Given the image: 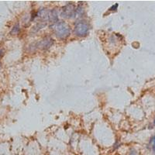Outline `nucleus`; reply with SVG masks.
<instances>
[{
  "instance_id": "nucleus-2",
  "label": "nucleus",
  "mask_w": 155,
  "mask_h": 155,
  "mask_svg": "<svg viewBox=\"0 0 155 155\" xmlns=\"http://www.w3.org/2000/svg\"><path fill=\"white\" fill-rule=\"evenodd\" d=\"M88 31H89V26L85 21L78 22L74 26V33L78 37H85L88 34Z\"/></svg>"
},
{
  "instance_id": "nucleus-3",
  "label": "nucleus",
  "mask_w": 155,
  "mask_h": 155,
  "mask_svg": "<svg viewBox=\"0 0 155 155\" xmlns=\"http://www.w3.org/2000/svg\"><path fill=\"white\" fill-rule=\"evenodd\" d=\"M61 16L64 18H73L76 16V8L71 3L68 4L62 9Z\"/></svg>"
},
{
  "instance_id": "nucleus-9",
  "label": "nucleus",
  "mask_w": 155,
  "mask_h": 155,
  "mask_svg": "<svg viewBox=\"0 0 155 155\" xmlns=\"http://www.w3.org/2000/svg\"><path fill=\"white\" fill-rule=\"evenodd\" d=\"M130 155H137V153H136V151H134V150H133V151L131 152Z\"/></svg>"
},
{
  "instance_id": "nucleus-8",
  "label": "nucleus",
  "mask_w": 155,
  "mask_h": 155,
  "mask_svg": "<svg viewBox=\"0 0 155 155\" xmlns=\"http://www.w3.org/2000/svg\"><path fill=\"white\" fill-rule=\"evenodd\" d=\"M117 7H118V4H115V5H113V6H112V7L109 9V10H110V11H115V10H116Z\"/></svg>"
},
{
  "instance_id": "nucleus-1",
  "label": "nucleus",
  "mask_w": 155,
  "mask_h": 155,
  "mask_svg": "<svg viewBox=\"0 0 155 155\" xmlns=\"http://www.w3.org/2000/svg\"><path fill=\"white\" fill-rule=\"evenodd\" d=\"M55 36L61 40H64L69 37L71 33L70 27L68 23L63 21H58L51 26Z\"/></svg>"
},
{
  "instance_id": "nucleus-6",
  "label": "nucleus",
  "mask_w": 155,
  "mask_h": 155,
  "mask_svg": "<svg viewBox=\"0 0 155 155\" xmlns=\"http://www.w3.org/2000/svg\"><path fill=\"white\" fill-rule=\"evenodd\" d=\"M19 31V24H16L13 28H12V31H11V34H18Z\"/></svg>"
},
{
  "instance_id": "nucleus-5",
  "label": "nucleus",
  "mask_w": 155,
  "mask_h": 155,
  "mask_svg": "<svg viewBox=\"0 0 155 155\" xmlns=\"http://www.w3.org/2000/svg\"><path fill=\"white\" fill-rule=\"evenodd\" d=\"M48 18H49L50 22H51V23H57V22H58V12H57V10L53 9V10H51V12H49Z\"/></svg>"
},
{
  "instance_id": "nucleus-4",
  "label": "nucleus",
  "mask_w": 155,
  "mask_h": 155,
  "mask_svg": "<svg viewBox=\"0 0 155 155\" xmlns=\"http://www.w3.org/2000/svg\"><path fill=\"white\" fill-rule=\"evenodd\" d=\"M53 44H54V41L51 37H46V38L43 39L42 41H41L40 42L37 43V48H40V49L44 50V49H48V48H51Z\"/></svg>"
},
{
  "instance_id": "nucleus-10",
  "label": "nucleus",
  "mask_w": 155,
  "mask_h": 155,
  "mask_svg": "<svg viewBox=\"0 0 155 155\" xmlns=\"http://www.w3.org/2000/svg\"><path fill=\"white\" fill-rule=\"evenodd\" d=\"M2 51H0V57L2 56Z\"/></svg>"
},
{
  "instance_id": "nucleus-7",
  "label": "nucleus",
  "mask_w": 155,
  "mask_h": 155,
  "mask_svg": "<svg viewBox=\"0 0 155 155\" xmlns=\"http://www.w3.org/2000/svg\"><path fill=\"white\" fill-rule=\"evenodd\" d=\"M150 143H151V145H152V149H153V152H155V136L151 138Z\"/></svg>"
},
{
  "instance_id": "nucleus-11",
  "label": "nucleus",
  "mask_w": 155,
  "mask_h": 155,
  "mask_svg": "<svg viewBox=\"0 0 155 155\" xmlns=\"http://www.w3.org/2000/svg\"><path fill=\"white\" fill-rule=\"evenodd\" d=\"M0 68H1V64H0Z\"/></svg>"
}]
</instances>
